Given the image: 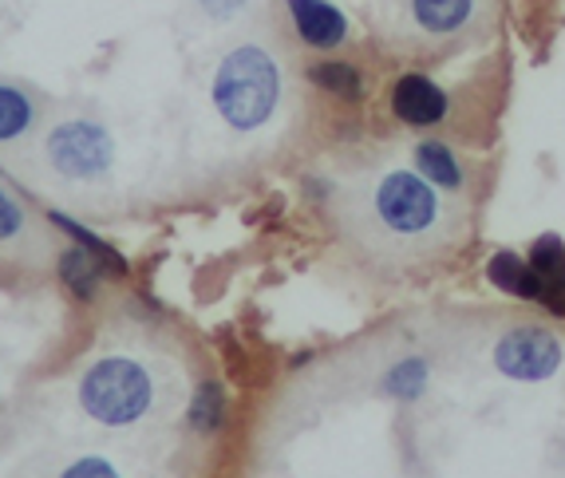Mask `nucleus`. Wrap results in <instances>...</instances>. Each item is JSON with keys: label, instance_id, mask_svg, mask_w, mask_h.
Segmentation results:
<instances>
[{"label": "nucleus", "instance_id": "nucleus-6", "mask_svg": "<svg viewBox=\"0 0 565 478\" xmlns=\"http://www.w3.org/2000/svg\"><path fill=\"white\" fill-rule=\"evenodd\" d=\"M404 17L419 40H451L482 17V0H404Z\"/></svg>", "mask_w": 565, "mask_h": 478}, {"label": "nucleus", "instance_id": "nucleus-14", "mask_svg": "<svg viewBox=\"0 0 565 478\" xmlns=\"http://www.w3.org/2000/svg\"><path fill=\"white\" fill-rule=\"evenodd\" d=\"M312 79L321 87H329V92L344 95V99H356L360 95V75L349 64H317L312 67Z\"/></svg>", "mask_w": 565, "mask_h": 478}, {"label": "nucleus", "instance_id": "nucleus-8", "mask_svg": "<svg viewBox=\"0 0 565 478\" xmlns=\"http://www.w3.org/2000/svg\"><path fill=\"white\" fill-rule=\"evenodd\" d=\"M285 4H289L292 24H297L305 44L337 47L340 40L349 36V20L340 9H332L329 0H285Z\"/></svg>", "mask_w": 565, "mask_h": 478}, {"label": "nucleus", "instance_id": "nucleus-15", "mask_svg": "<svg viewBox=\"0 0 565 478\" xmlns=\"http://www.w3.org/2000/svg\"><path fill=\"white\" fill-rule=\"evenodd\" d=\"M190 419H194V427H214L217 423V387H202L199 400H194V412H190Z\"/></svg>", "mask_w": 565, "mask_h": 478}, {"label": "nucleus", "instance_id": "nucleus-18", "mask_svg": "<svg viewBox=\"0 0 565 478\" xmlns=\"http://www.w3.org/2000/svg\"><path fill=\"white\" fill-rule=\"evenodd\" d=\"M199 4H202V12L214 20H230L245 9V0H199Z\"/></svg>", "mask_w": 565, "mask_h": 478}, {"label": "nucleus", "instance_id": "nucleus-3", "mask_svg": "<svg viewBox=\"0 0 565 478\" xmlns=\"http://www.w3.org/2000/svg\"><path fill=\"white\" fill-rule=\"evenodd\" d=\"M79 404L104 427H127L151 412V375L135 360H99L79 384Z\"/></svg>", "mask_w": 565, "mask_h": 478}, {"label": "nucleus", "instance_id": "nucleus-16", "mask_svg": "<svg viewBox=\"0 0 565 478\" xmlns=\"http://www.w3.org/2000/svg\"><path fill=\"white\" fill-rule=\"evenodd\" d=\"M20 230H24V214H20V206L12 202L4 190H0V242H9V237H17Z\"/></svg>", "mask_w": 565, "mask_h": 478}, {"label": "nucleus", "instance_id": "nucleus-1", "mask_svg": "<svg viewBox=\"0 0 565 478\" xmlns=\"http://www.w3.org/2000/svg\"><path fill=\"white\" fill-rule=\"evenodd\" d=\"M462 210L444 187L415 170H384L360 198V242L392 265L439 257L459 242Z\"/></svg>", "mask_w": 565, "mask_h": 478}, {"label": "nucleus", "instance_id": "nucleus-12", "mask_svg": "<svg viewBox=\"0 0 565 478\" xmlns=\"http://www.w3.org/2000/svg\"><path fill=\"white\" fill-rule=\"evenodd\" d=\"M415 162H419V170H424L427 179L439 182L444 190H455L459 187V162L451 159V150L444 147V142H419V150H415Z\"/></svg>", "mask_w": 565, "mask_h": 478}, {"label": "nucleus", "instance_id": "nucleus-2", "mask_svg": "<svg viewBox=\"0 0 565 478\" xmlns=\"http://www.w3.org/2000/svg\"><path fill=\"white\" fill-rule=\"evenodd\" d=\"M281 104V67L257 44H237L214 75V107L234 131H257Z\"/></svg>", "mask_w": 565, "mask_h": 478}, {"label": "nucleus", "instance_id": "nucleus-17", "mask_svg": "<svg viewBox=\"0 0 565 478\" xmlns=\"http://www.w3.org/2000/svg\"><path fill=\"white\" fill-rule=\"evenodd\" d=\"M60 478H119L107 459H76Z\"/></svg>", "mask_w": 565, "mask_h": 478}, {"label": "nucleus", "instance_id": "nucleus-10", "mask_svg": "<svg viewBox=\"0 0 565 478\" xmlns=\"http://www.w3.org/2000/svg\"><path fill=\"white\" fill-rule=\"evenodd\" d=\"M490 282L502 285L507 293H519V297L546 300V285H542L537 269L526 262H519L514 254H499L494 262H490Z\"/></svg>", "mask_w": 565, "mask_h": 478}, {"label": "nucleus", "instance_id": "nucleus-7", "mask_svg": "<svg viewBox=\"0 0 565 478\" xmlns=\"http://www.w3.org/2000/svg\"><path fill=\"white\" fill-rule=\"evenodd\" d=\"M392 107L412 127H431L447 115V95L427 79V75H404L392 92Z\"/></svg>", "mask_w": 565, "mask_h": 478}, {"label": "nucleus", "instance_id": "nucleus-4", "mask_svg": "<svg viewBox=\"0 0 565 478\" xmlns=\"http://www.w3.org/2000/svg\"><path fill=\"white\" fill-rule=\"evenodd\" d=\"M47 162L64 179H104L115 162V139L92 119H67L47 135Z\"/></svg>", "mask_w": 565, "mask_h": 478}, {"label": "nucleus", "instance_id": "nucleus-13", "mask_svg": "<svg viewBox=\"0 0 565 478\" xmlns=\"http://www.w3.org/2000/svg\"><path fill=\"white\" fill-rule=\"evenodd\" d=\"M32 99L17 87H4L0 84V142L4 139H17V135L29 131L32 123Z\"/></svg>", "mask_w": 565, "mask_h": 478}, {"label": "nucleus", "instance_id": "nucleus-9", "mask_svg": "<svg viewBox=\"0 0 565 478\" xmlns=\"http://www.w3.org/2000/svg\"><path fill=\"white\" fill-rule=\"evenodd\" d=\"M530 265L537 269L542 285H546V309L554 312H565V249L557 237H542L534 245V254H530Z\"/></svg>", "mask_w": 565, "mask_h": 478}, {"label": "nucleus", "instance_id": "nucleus-5", "mask_svg": "<svg viewBox=\"0 0 565 478\" xmlns=\"http://www.w3.org/2000/svg\"><path fill=\"white\" fill-rule=\"evenodd\" d=\"M494 364L510 380H546L562 364V348L542 329H514L494 348Z\"/></svg>", "mask_w": 565, "mask_h": 478}, {"label": "nucleus", "instance_id": "nucleus-11", "mask_svg": "<svg viewBox=\"0 0 565 478\" xmlns=\"http://www.w3.org/2000/svg\"><path fill=\"white\" fill-rule=\"evenodd\" d=\"M99 265H107L104 257L92 254L87 245H79V249H67V254L60 257V277H64V285L76 293V297L87 300L95 293V285H99V273H104Z\"/></svg>", "mask_w": 565, "mask_h": 478}]
</instances>
